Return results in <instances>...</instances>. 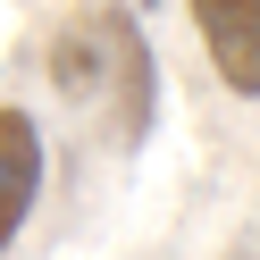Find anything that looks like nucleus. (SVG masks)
Here are the masks:
<instances>
[{"mask_svg": "<svg viewBox=\"0 0 260 260\" xmlns=\"http://www.w3.org/2000/svg\"><path fill=\"white\" fill-rule=\"evenodd\" d=\"M193 34L235 101H260V0H185Z\"/></svg>", "mask_w": 260, "mask_h": 260, "instance_id": "obj_2", "label": "nucleus"}, {"mask_svg": "<svg viewBox=\"0 0 260 260\" xmlns=\"http://www.w3.org/2000/svg\"><path fill=\"white\" fill-rule=\"evenodd\" d=\"M51 84H59V101H76V109H109V135H118L126 151H135V143L151 135V118H159L151 42H143V25L126 17V9H109V0L76 9L51 34Z\"/></svg>", "mask_w": 260, "mask_h": 260, "instance_id": "obj_1", "label": "nucleus"}, {"mask_svg": "<svg viewBox=\"0 0 260 260\" xmlns=\"http://www.w3.org/2000/svg\"><path fill=\"white\" fill-rule=\"evenodd\" d=\"M34 202H42V126L9 101L0 109V252L25 235Z\"/></svg>", "mask_w": 260, "mask_h": 260, "instance_id": "obj_3", "label": "nucleus"}]
</instances>
